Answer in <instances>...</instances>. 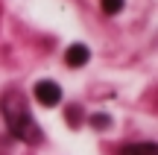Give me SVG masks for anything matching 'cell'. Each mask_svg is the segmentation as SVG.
<instances>
[{"label": "cell", "mask_w": 158, "mask_h": 155, "mask_svg": "<svg viewBox=\"0 0 158 155\" xmlns=\"http://www.w3.org/2000/svg\"><path fill=\"white\" fill-rule=\"evenodd\" d=\"M3 114H6V123H9L15 138L27 141V144H38L41 141V129L35 126V120H32V114H29V108L23 105L21 94H15V91L3 94Z\"/></svg>", "instance_id": "1"}, {"label": "cell", "mask_w": 158, "mask_h": 155, "mask_svg": "<svg viewBox=\"0 0 158 155\" xmlns=\"http://www.w3.org/2000/svg\"><path fill=\"white\" fill-rule=\"evenodd\" d=\"M32 94H35V100H38L41 105H47V108H53V105H59V103H62V88H59L56 82H50V79L35 82Z\"/></svg>", "instance_id": "2"}, {"label": "cell", "mask_w": 158, "mask_h": 155, "mask_svg": "<svg viewBox=\"0 0 158 155\" xmlns=\"http://www.w3.org/2000/svg\"><path fill=\"white\" fill-rule=\"evenodd\" d=\"M88 59H91V50H88L85 44H70L68 53H64V62H68L70 67H82Z\"/></svg>", "instance_id": "3"}, {"label": "cell", "mask_w": 158, "mask_h": 155, "mask_svg": "<svg viewBox=\"0 0 158 155\" xmlns=\"http://www.w3.org/2000/svg\"><path fill=\"white\" fill-rule=\"evenodd\" d=\"M120 155H158V146L149 144V141H143V144H126Z\"/></svg>", "instance_id": "4"}, {"label": "cell", "mask_w": 158, "mask_h": 155, "mask_svg": "<svg viewBox=\"0 0 158 155\" xmlns=\"http://www.w3.org/2000/svg\"><path fill=\"white\" fill-rule=\"evenodd\" d=\"M123 9V0H102V12L106 15H117Z\"/></svg>", "instance_id": "5"}, {"label": "cell", "mask_w": 158, "mask_h": 155, "mask_svg": "<svg viewBox=\"0 0 158 155\" xmlns=\"http://www.w3.org/2000/svg\"><path fill=\"white\" fill-rule=\"evenodd\" d=\"M91 126L106 129V126H111V117H106V114H94V117H91Z\"/></svg>", "instance_id": "6"}]
</instances>
